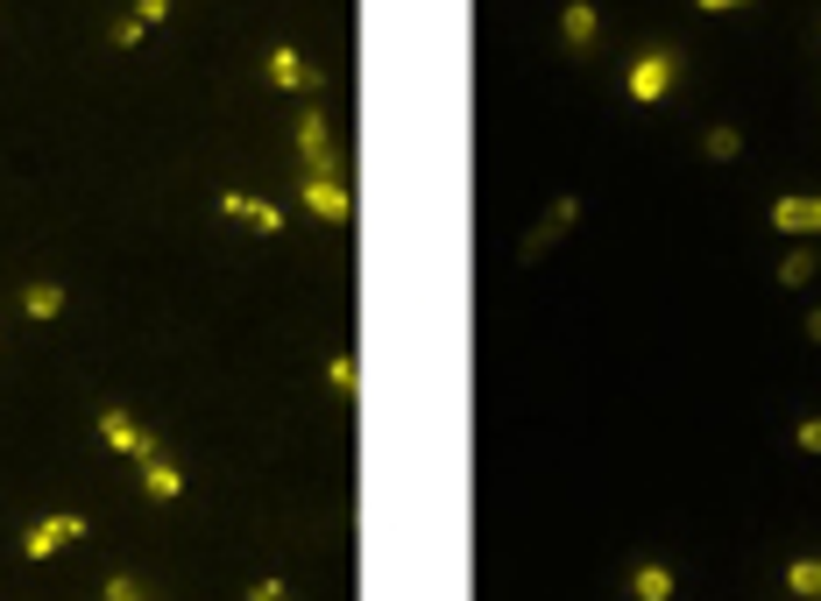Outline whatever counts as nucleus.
<instances>
[{"instance_id":"3","label":"nucleus","mask_w":821,"mask_h":601,"mask_svg":"<svg viewBox=\"0 0 821 601\" xmlns=\"http://www.w3.org/2000/svg\"><path fill=\"white\" fill-rule=\"evenodd\" d=\"M673 64H680L673 50H652V57H637V64H631V79H623V85H631V99H637V107L666 99V85H673Z\"/></svg>"},{"instance_id":"25","label":"nucleus","mask_w":821,"mask_h":601,"mask_svg":"<svg viewBox=\"0 0 821 601\" xmlns=\"http://www.w3.org/2000/svg\"><path fill=\"white\" fill-rule=\"evenodd\" d=\"M808 340H814V347H821V305L808 311Z\"/></svg>"},{"instance_id":"11","label":"nucleus","mask_w":821,"mask_h":601,"mask_svg":"<svg viewBox=\"0 0 821 601\" xmlns=\"http://www.w3.org/2000/svg\"><path fill=\"white\" fill-rule=\"evenodd\" d=\"M631 594H637V601H673V574H666V566H637V574H631Z\"/></svg>"},{"instance_id":"15","label":"nucleus","mask_w":821,"mask_h":601,"mask_svg":"<svg viewBox=\"0 0 821 601\" xmlns=\"http://www.w3.org/2000/svg\"><path fill=\"white\" fill-rule=\"evenodd\" d=\"M326 382H333L340 397H354V389H362V375H354V354H333V361H326Z\"/></svg>"},{"instance_id":"10","label":"nucleus","mask_w":821,"mask_h":601,"mask_svg":"<svg viewBox=\"0 0 821 601\" xmlns=\"http://www.w3.org/2000/svg\"><path fill=\"white\" fill-rule=\"evenodd\" d=\"M560 36L574 43V50H588V43H595V8H588V0H566V14H560Z\"/></svg>"},{"instance_id":"6","label":"nucleus","mask_w":821,"mask_h":601,"mask_svg":"<svg viewBox=\"0 0 821 601\" xmlns=\"http://www.w3.org/2000/svg\"><path fill=\"white\" fill-rule=\"evenodd\" d=\"M270 85H283V93H312V85H319V71H312L291 43H277V50H270Z\"/></svg>"},{"instance_id":"19","label":"nucleus","mask_w":821,"mask_h":601,"mask_svg":"<svg viewBox=\"0 0 821 601\" xmlns=\"http://www.w3.org/2000/svg\"><path fill=\"white\" fill-rule=\"evenodd\" d=\"M107 601H142V588H136L128 574H114V580H107Z\"/></svg>"},{"instance_id":"5","label":"nucleus","mask_w":821,"mask_h":601,"mask_svg":"<svg viewBox=\"0 0 821 601\" xmlns=\"http://www.w3.org/2000/svg\"><path fill=\"white\" fill-rule=\"evenodd\" d=\"M99 439H107L114 453H136V460H149V453H156V439H149V432H142L128 411H99Z\"/></svg>"},{"instance_id":"22","label":"nucleus","mask_w":821,"mask_h":601,"mask_svg":"<svg viewBox=\"0 0 821 601\" xmlns=\"http://www.w3.org/2000/svg\"><path fill=\"white\" fill-rule=\"evenodd\" d=\"M248 601H283V580H256V588H248Z\"/></svg>"},{"instance_id":"17","label":"nucleus","mask_w":821,"mask_h":601,"mask_svg":"<svg viewBox=\"0 0 821 601\" xmlns=\"http://www.w3.org/2000/svg\"><path fill=\"white\" fill-rule=\"evenodd\" d=\"M114 43H121V50H136V43H142V22H136V14H121V22H114Z\"/></svg>"},{"instance_id":"12","label":"nucleus","mask_w":821,"mask_h":601,"mask_svg":"<svg viewBox=\"0 0 821 601\" xmlns=\"http://www.w3.org/2000/svg\"><path fill=\"white\" fill-rule=\"evenodd\" d=\"M22 311H28V319H57V311H64V291H57V283H28Z\"/></svg>"},{"instance_id":"20","label":"nucleus","mask_w":821,"mask_h":601,"mask_svg":"<svg viewBox=\"0 0 821 601\" xmlns=\"http://www.w3.org/2000/svg\"><path fill=\"white\" fill-rule=\"evenodd\" d=\"M248 205H256V199H248V191H220V213H234V220H248Z\"/></svg>"},{"instance_id":"1","label":"nucleus","mask_w":821,"mask_h":601,"mask_svg":"<svg viewBox=\"0 0 821 601\" xmlns=\"http://www.w3.org/2000/svg\"><path fill=\"white\" fill-rule=\"evenodd\" d=\"M297 156L312 163V177H340V149H333L326 114H305V120H297Z\"/></svg>"},{"instance_id":"18","label":"nucleus","mask_w":821,"mask_h":601,"mask_svg":"<svg viewBox=\"0 0 821 601\" xmlns=\"http://www.w3.org/2000/svg\"><path fill=\"white\" fill-rule=\"evenodd\" d=\"M248 220H256V227H262V234H277V227H283V213H277V205H262V199H256V205H248Z\"/></svg>"},{"instance_id":"21","label":"nucleus","mask_w":821,"mask_h":601,"mask_svg":"<svg viewBox=\"0 0 821 601\" xmlns=\"http://www.w3.org/2000/svg\"><path fill=\"white\" fill-rule=\"evenodd\" d=\"M163 14H171V0H136V22H142V28L163 22Z\"/></svg>"},{"instance_id":"24","label":"nucleus","mask_w":821,"mask_h":601,"mask_svg":"<svg viewBox=\"0 0 821 601\" xmlns=\"http://www.w3.org/2000/svg\"><path fill=\"white\" fill-rule=\"evenodd\" d=\"M701 14H723V8H743V0H694Z\"/></svg>"},{"instance_id":"7","label":"nucleus","mask_w":821,"mask_h":601,"mask_svg":"<svg viewBox=\"0 0 821 601\" xmlns=\"http://www.w3.org/2000/svg\"><path fill=\"white\" fill-rule=\"evenodd\" d=\"M305 205H312L319 220H333V227L354 213V199H348V185H340V177H312V185H305Z\"/></svg>"},{"instance_id":"13","label":"nucleus","mask_w":821,"mask_h":601,"mask_svg":"<svg viewBox=\"0 0 821 601\" xmlns=\"http://www.w3.org/2000/svg\"><path fill=\"white\" fill-rule=\"evenodd\" d=\"M814 269H821V255H814V248H794V255L779 262V283H786V291H800V283H808Z\"/></svg>"},{"instance_id":"4","label":"nucleus","mask_w":821,"mask_h":601,"mask_svg":"<svg viewBox=\"0 0 821 601\" xmlns=\"http://www.w3.org/2000/svg\"><path fill=\"white\" fill-rule=\"evenodd\" d=\"M79 538H85V517H43L36 531L22 538V559H50L57 545H79Z\"/></svg>"},{"instance_id":"2","label":"nucleus","mask_w":821,"mask_h":601,"mask_svg":"<svg viewBox=\"0 0 821 601\" xmlns=\"http://www.w3.org/2000/svg\"><path fill=\"white\" fill-rule=\"evenodd\" d=\"M574 220H580V199H560V205H552V213L539 220V227H531L525 240H517V255H525V262H546V255L560 248V234L574 227Z\"/></svg>"},{"instance_id":"8","label":"nucleus","mask_w":821,"mask_h":601,"mask_svg":"<svg viewBox=\"0 0 821 601\" xmlns=\"http://www.w3.org/2000/svg\"><path fill=\"white\" fill-rule=\"evenodd\" d=\"M772 227L779 234H821V199H779L772 205Z\"/></svg>"},{"instance_id":"14","label":"nucleus","mask_w":821,"mask_h":601,"mask_svg":"<svg viewBox=\"0 0 821 601\" xmlns=\"http://www.w3.org/2000/svg\"><path fill=\"white\" fill-rule=\"evenodd\" d=\"M786 588L794 594H821V559H794L786 566Z\"/></svg>"},{"instance_id":"9","label":"nucleus","mask_w":821,"mask_h":601,"mask_svg":"<svg viewBox=\"0 0 821 601\" xmlns=\"http://www.w3.org/2000/svg\"><path fill=\"white\" fill-rule=\"evenodd\" d=\"M142 488L156 495V503H177V495H185V474H177L163 453H149V460H142Z\"/></svg>"},{"instance_id":"23","label":"nucleus","mask_w":821,"mask_h":601,"mask_svg":"<svg viewBox=\"0 0 821 601\" xmlns=\"http://www.w3.org/2000/svg\"><path fill=\"white\" fill-rule=\"evenodd\" d=\"M800 446H808V453H821V417H808V425H800Z\"/></svg>"},{"instance_id":"16","label":"nucleus","mask_w":821,"mask_h":601,"mask_svg":"<svg viewBox=\"0 0 821 601\" xmlns=\"http://www.w3.org/2000/svg\"><path fill=\"white\" fill-rule=\"evenodd\" d=\"M701 149H708L715 163H729V156L743 149V134H737V128H708V134H701Z\"/></svg>"}]
</instances>
